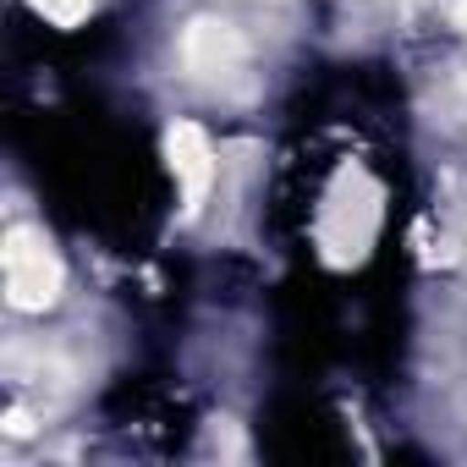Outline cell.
<instances>
[{
    "mask_svg": "<svg viewBox=\"0 0 467 467\" xmlns=\"http://www.w3.org/2000/svg\"><path fill=\"white\" fill-rule=\"evenodd\" d=\"M456 28L467 34V0H456Z\"/></svg>",
    "mask_w": 467,
    "mask_h": 467,
    "instance_id": "obj_7",
    "label": "cell"
},
{
    "mask_svg": "<svg viewBox=\"0 0 467 467\" xmlns=\"http://www.w3.org/2000/svg\"><path fill=\"white\" fill-rule=\"evenodd\" d=\"M0 270H6V303L17 314H45L61 303L67 286V265L50 248V237L39 225H12L0 243Z\"/></svg>",
    "mask_w": 467,
    "mask_h": 467,
    "instance_id": "obj_1",
    "label": "cell"
},
{
    "mask_svg": "<svg viewBox=\"0 0 467 467\" xmlns=\"http://www.w3.org/2000/svg\"><path fill=\"white\" fill-rule=\"evenodd\" d=\"M28 6H34L39 17H50L56 28H78V23L88 17V6H94V0H28Z\"/></svg>",
    "mask_w": 467,
    "mask_h": 467,
    "instance_id": "obj_5",
    "label": "cell"
},
{
    "mask_svg": "<svg viewBox=\"0 0 467 467\" xmlns=\"http://www.w3.org/2000/svg\"><path fill=\"white\" fill-rule=\"evenodd\" d=\"M379 231V187L368 182V171L347 165L330 187V203H325V220H319V243H325V259L330 265H352L368 254Z\"/></svg>",
    "mask_w": 467,
    "mask_h": 467,
    "instance_id": "obj_2",
    "label": "cell"
},
{
    "mask_svg": "<svg viewBox=\"0 0 467 467\" xmlns=\"http://www.w3.org/2000/svg\"><path fill=\"white\" fill-rule=\"evenodd\" d=\"M182 61L198 83H225L248 67V39L220 17H192L182 34Z\"/></svg>",
    "mask_w": 467,
    "mask_h": 467,
    "instance_id": "obj_3",
    "label": "cell"
},
{
    "mask_svg": "<svg viewBox=\"0 0 467 467\" xmlns=\"http://www.w3.org/2000/svg\"><path fill=\"white\" fill-rule=\"evenodd\" d=\"M165 160H171V176L182 187V214H198L209 187H214V149H209V132L198 121H171L165 127Z\"/></svg>",
    "mask_w": 467,
    "mask_h": 467,
    "instance_id": "obj_4",
    "label": "cell"
},
{
    "mask_svg": "<svg viewBox=\"0 0 467 467\" xmlns=\"http://www.w3.org/2000/svg\"><path fill=\"white\" fill-rule=\"evenodd\" d=\"M28 429H34V418H28L23 407H12V412H6V434H28Z\"/></svg>",
    "mask_w": 467,
    "mask_h": 467,
    "instance_id": "obj_6",
    "label": "cell"
}]
</instances>
